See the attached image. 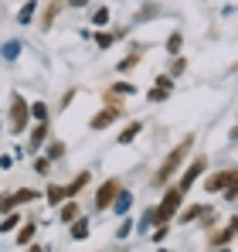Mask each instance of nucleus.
<instances>
[{"label":"nucleus","instance_id":"obj_1","mask_svg":"<svg viewBox=\"0 0 238 252\" xmlns=\"http://www.w3.org/2000/svg\"><path fill=\"white\" fill-rule=\"evenodd\" d=\"M191 143H194V136H187V140H184V143H177V147H174V150H170V154H167V160H163V164H160L157 177H153V184H167V181H170V177H174V174H177V167H180V164H184V157H187V154H191Z\"/></svg>","mask_w":238,"mask_h":252},{"label":"nucleus","instance_id":"obj_2","mask_svg":"<svg viewBox=\"0 0 238 252\" xmlns=\"http://www.w3.org/2000/svg\"><path fill=\"white\" fill-rule=\"evenodd\" d=\"M177 205H180V191H177V188H170V191H167V198H163V205L153 211V221H160V225H163V221H170V215L177 211Z\"/></svg>","mask_w":238,"mask_h":252},{"label":"nucleus","instance_id":"obj_3","mask_svg":"<svg viewBox=\"0 0 238 252\" xmlns=\"http://www.w3.org/2000/svg\"><path fill=\"white\" fill-rule=\"evenodd\" d=\"M116 194H119V181L113 177V181H106V184L99 188V194H95V208H99V211L113 208V201H116Z\"/></svg>","mask_w":238,"mask_h":252},{"label":"nucleus","instance_id":"obj_4","mask_svg":"<svg viewBox=\"0 0 238 252\" xmlns=\"http://www.w3.org/2000/svg\"><path fill=\"white\" fill-rule=\"evenodd\" d=\"M204 167H208V160H204V157H198V160H194L191 167L184 170V177H180V184H177V191H180V194H184V191H191V184H194V181L201 177V170H204Z\"/></svg>","mask_w":238,"mask_h":252},{"label":"nucleus","instance_id":"obj_5","mask_svg":"<svg viewBox=\"0 0 238 252\" xmlns=\"http://www.w3.org/2000/svg\"><path fill=\"white\" fill-rule=\"evenodd\" d=\"M28 113H31L28 102H24V99H14V106H10V126H14L17 133L28 126Z\"/></svg>","mask_w":238,"mask_h":252},{"label":"nucleus","instance_id":"obj_6","mask_svg":"<svg viewBox=\"0 0 238 252\" xmlns=\"http://www.w3.org/2000/svg\"><path fill=\"white\" fill-rule=\"evenodd\" d=\"M116 116H119L116 109H102L99 116H92V123H89V126H92V129H106V126H109L113 120H116Z\"/></svg>","mask_w":238,"mask_h":252},{"label":"nucleus","instance_id":"obj_7","mask_svg":"<svg viewBox=\"0 0 238 252\" xmlns=\"http://www.w3.org/2000/svg\"><path fill=\"white\" fill-rule=\"evenodd\" d=\"M129 205H133V194H129V191H119L116 201H113V208H116L119 215H126V211H129Z\"/></svg>","mask_w":238,"mask_h":252},{"label":"nucleus","instance_id":"obj_8","mask_svg":"<svg viewBox=\"0 0 238 252\" xmlns=\"http://www.w3.org/2000/svg\"><path fill=\"white\" fill-rule=\"evenodd\" d=\"M14 198V205H28V201H34V198H41L38 191H31V188H21L17 194H10Z\"/></svg>","mask_w":238,"mask_h":252},{"label":"nucleus","instance_id":"obj_9","mask_svg":"<svg viewBox=\"0 0 238 252\" xmlns=\"http://www.w3.org/2000/svg\"><path fill=\"white\" fill-rule=\"evenodd\" d=\"M136 136H140V123L126 126V129H122V133H119V143H133V140H136Z\"/></svg>","mask_w":238,"mask_h":252},{"label":"nucleus","instance_id":"obj_10","mask_svg":"<svg viewBox=\"0 0 238 252\" xmlns=\"http://www.w3.org/2000/svg\"><path fill=\"white\" fill-rule=\"evenodd\" d=\"M61 221H79V205H75V201L61 208Z\"/></svg>","mask_w":238,"mask_h":252},{"label":"nucleus","instance_id":"obj_11","mask_svg":"<svg viewBox=\"0 0 238 252\" xmlns=\"http://www.w3.org/2000/svg\"><path fill=\"white\" fill-rule=\"evenodd\" d=\"M65 198H68V194H65V188H48V201H51V205H61Z\"/></svg>","mask_w":238,"mask_h":252},{"label":"nucleus","instance_id":"obj_12","mask_svg":"<svg viewBox=\"0 0 238 252\" xmlns=\"http://www.w3.org/2000/svg\"><path fill=\"white\" fill-rule=\"evenodd\" d=\"M85 181H89V174H79V177H75V184H68V188H65V194H68V198H72V194H79Z\"/></svg>","mask_w":238,"mask_h":252},{"label":"nucleus","instance_id":"obj_13","mask_svg":"<svg viewBox=\"0 0 238 252\" xmlns=\"http://www.w3.org/2000/svg\"><path fill=\"white\" fill-rule=\"evenodd\" d=\"M31 239H34V225H24V228H21V235H17V242H21V246H28Z\"/></svg>","mask_w":238,"mask_h":252},{"label":"nucleus","instance_id":"obj_14","mask_svg":"<svg viewBox=\"0 0 238 252\" xmlns=\"http://www.w3.org/2000/svg\"><path fill=\"white\" fill-rule=\"evenodd\" d=\"M44 136H48V123H38V126H34V133H31V143H41Z\"/></svg>","mask_w":238,"mask_h":252},{"label":"nucleus","instance_id":"obj_15","mask_svg":"<svg viewBox=\"0 0 238 252\" xmlns=\"http://www.w3.org/2000/svg\"><path fill=\"white\" fill-rule=\"evenodd\" d=\"M31 113H34V120H38V123H48V109H44V106H31Z\"/></svg>","mask_w":238,"mask_h":252},{"label":"nucleus","instance_id":"obj_16","mask_svg":"<svg viewBox=\"0 0 238 252\" xmlns=\"http://www.w3.org/2000/svg\"><path fill=\"white\" fill-rule=\"evenodd\" d=\"M17 225H21V221H17V215H7V218H3V225H0V232H10V228H17Z\"/></svg>","mask_w":238,"mask_h":252},{"label":"nucleus","instance_id":"obj_17","mask_svg":"<svg viewBox=\"0 0 238 252\" xmlns=\"http://www.w3.org/2000/svg\"><path fill=\"white\" fill-rule=\"evenodd\" d=\"M136 62H140V58H136V55H129V58H122V62H119V72H129V68H133V65H136Z\"/></svg>","mask_w":238,"mask_h":252},{"label":"nucleus","instance_id":"obj_18","mask_svg":"<svg viewBox=\"0 0 238 252\" xmlns=\"http://www.w3.org/2000/svg\"><path fill=\"white\" fill-rule=\"evenodd\" d=\"M72 235H75V239H85V235H89V228H85V221H75V228H72Z\"/></svg>","mask_w":238,"mask_h":252},{"label":"nucleus","instance_id":"obj_19","mask_svg":"<svg viewBox=\"0 0 238 252\" xmlns=\"http://www.w3.org/2000/svg\"><path fill=\"white\" fill-rule=\"evenodd\" d=\"M180 72H184V58H174L170 62V75H180Z\"/></svg>","mask_w":238,"mask_h":252},{"label":"nucleus","instance_id":"obj_20","mask_svg":"<svg viewBox=\"0 0 238 252\" xmlns=\"http://www.w3.org/2000/svg\"><path fill=\"white\" fill-rule=\"evenodd\" d=\"M232 235H235V232H232V228H225V232H218V235H214V242H218V246H225Z\"/></svg>","mask_w":238,"mask_h":252},{"label":"nucleus","instance_id":"obj_21","mask_svg":"<svg viewBox=\"0 0 238 252\" xmlns=\"http://www.w3.org/2000/svg\"><path fill=\"white\" fill-rule=\"evenodd\" d=\"M198 215H204V208H187V211H184V221H194Z\"/></svg>","mask_w":238,"mask_h":252},{"label":"nucleus","instance_id":"obj_22","mask_svg":"<svg viewBox=\"0 0 238 252\" xmlns=\"http://www.w3.org/2000/svg\"><path fill=\"white\" fill-rule=\"evenodd\" d=\"M34 7H38V3H28V7H24V10H21V21H24V24H28V21H31V14H34Z\"/></svg>","mask_w":238,"mask_h":252},{"label":"nucleus","instance_id":"obj_23","mask_svg":"<svg viewBox=\"0 0 238 252\" xmlns=\"http://www.w3.org/2000/svg\"><path fill=\"white\" fill-rule=\"evenodd\" d=\"M113 41H116V34H99V48H109Z\"/></svg>","mask_w":238,"mask_h":252},{"label":"nucleus","instance_id":"obj_24","mask_svg":"<svg viewBox=\"0 0 238 252\" xmlns=\"http://www.w3.org/2000/svg\"><path fill=\"white\" fill-rule=\"evenodd\" d=\"M170 51H180V34H170V41H167Z\"/></svg>","mask_w":238,"mask_h":252},{"label":"nucleus","instance_id":"obj_25","mask_svg":"<svg viewBox=\"0 0 238 252\" xmlns=\"http://www.w3.org/2000/svg\"><path fill=\"white\" fill-rule=\"evenodd\" d=\"M106 21H109V10L99 7V10H95V24H106Z\"/></svg>","mask_w":238,"mask_h":252},{"label":"nucleus","instance_id":"obj_26","mask_svg":"<svg viewBox=\"0 0 238 252\" xmlns=\"http://www.w3.org/2000/svg\"><path fill=\"white\" fill-rule=\"evenodd\" d=\"M150 221H153V208L143 215V221H140V228H150Z\"/></svg>","mask_w":238,"mask_h":252},{"label":"nucleus","instance_id":"obj_27","mask_svg":"<svg viewBox=\"0 0 238 252\" xmlns=\"http://www.w3.org/2000/svg\"><path fill=\"white\" fill-rule=\"evenodd\" d=\"M113 89H116V92H126V95L133 92V85H129V82H119V85H113Z\"/></svg>","mask_w":238,"mask_h":252},{"label":"nucleus","instance_id":"obj_28","mask_svg":"<svg viewBox=\"0 0 238 252\" xmlns=\"http://www.w3.org/2000/svg\"><path fill=\"white\" fill-rule=\"evenodd\" d=\"M228 228H232V232H238V218H232V225H228Z\"/></svg>","mask_w":238,"mask_h":252},{"label":"nucleus","instance_id":"obj_29","mask_svg":"<svg viewBox=\"0 0 238 252\" xmlns=\"http://www.w3.org/2000/svg\"><path fill=\"white\" fill-rule=\"evenodd\" d=\"M232 140H235V143H238V126H235V129H232Z\"/></svg>","mask_w":238,"mask_h":252},{"label":"nucleus","instance_id":"obj_30","mask_svg":"<svg viewBox=\"0 0 238 252\" xmlns=\"http://www.w3.org/2000/svg\"><path fill=\"white\" fill-rule=\"evenodd\" d=\"M31 252H44V249H41V246H34V249H31Z\"/></svg>","mask_w":238,"mask_h":252},{"label":"nucleus","instance_id":"obj_31","mask_svg":"<svg viewBox=\"0 0 238 252\" xmlns=\"http://www.w3.org/2000/svg\"><path fill=\"white\" fill-rule=\"evenodd\" d=\"M72 3H82V0H72Z\"/></svg>","mask_w":238,"mask_h":252},{"label":"nucleus","instance_id":"obj_32","mask_svg":"<svg viewBox=\"0 0 238 252\" xmlns=\"http://www.w3.org/2000/svg\"><path fill=\"white\" fill-rule=\"evenodd\" d=\"M218 252H228V249H218Z\"/></svg>","mask_w":238,"mask_h":252}]
</instances>
